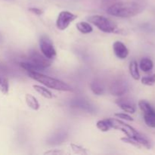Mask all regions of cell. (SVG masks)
Wrapping results in <instances>:
<instances>
[{
    "label": "cell",
    "mask_w": 155,
    "mask_h": 155,
    "mask_svg": "<svg viewBox=\"0 0 155 155\" xmlns=\"http://www.w3.org/2000/svg\"><path fill=\"white\" fill-rule=\"evenodd\" d=\"M130 73L135 80H139L140 79V74H139V68H138V63L136 61H133L130 64Z\"/></svg>",
    "instance_id": "obj_19"
},
{
    "label": "cell",
    "mask_w": 155,
    "mask_h": 155,
    "mask_svg": "<svg viewBox=\"0 0 155 155\" xmlns=\"http://www.w3.org/2000/svg\"><path fill=\"white\" fill-rule=\"evenodd\" d=\"M29 11L36 15H41L43 13V11L40 8H29Z\"/></svg>",
    "instance_id": "obj_25"
},
{
    "label": "cell",
    "mask_w": 155,
    "mask_h": 155,
    "mask_svg": "<svg viewBox=\"0 0 155 155\" xmlns=\"http://www.w3.org/2000/svg\"><path fill=\"white\" fill-rule=\"evenodd\" d=\"M25 101L26 103H27V106L30 107V108L33 109L34 110H37L39 109V104L38 102L37 99L35 98L34 96H33L30 94H27L25 95Z\"/></svg>",
    "instance_id": "obj_14"
},
{
    "label": "cell",
    "mask_w": 155,
    "mask_h": 155,
    "mask_svg": "<svg viewBox=\"0 0 155 155\" xmlns=\"http://www.w3.org/2000/svg\"><path fill=\"white\" fill-rule=\"evenodd\" d=\"M71 148H73V150H74V151L76 153V154H87V152L86 151V149H85V148H83V147L80 146V145L72 144V145H71Z\"/></svg>",
    "instance_id": "obj_23"
},
{
    "label": "cell",
    "mask_w": 155,
    "mask_h": 155,
    "mask_svg": "<svg viewBox=\"0 0 155 155\" xmlns=\"http://www.w3.org/2000/svg\"><path fill=\"white\" fill-rule=\"evenodd\" d=\"M96 127L101 132H107L110 130V129H111L107 119L98 120L96 124Z\"/></svg>",
    "instance_id": "obj_20"
},
{
    "label": "cell",
    "mask_w": 155,
    "mask_h": 155,
    "mask_svg": "<svg viewBox=\"0 0 155 155\" xmlns=\"http://www.w3.org/2000/svg\"><path fill=\"white\" fill-rule=\"evenodd\" d=\"M114 116L118 117L119 119L125 120L127 121H133V118L126 113H116L114 114Z\"/></svg>",
    "instance_id": "obj_24"
},
{
    "label": "cell",
    "mask_w": 155,
    "mask_h": 155,
    "mask_svg": "<svg viewBox=\"0 0 155 155\" xmlns=\"http://www.w3.org/2000/svg\"><path fill=\"white\" fill-rule=\"evenodd\" d=\"M113 50L115 55L120 59L127 58L129 55V49L122 42L117 41L113 44Z\"/></svg>",
    "instance_id": "obj_11"
},
{
    "label": "cell",
    "mask_w": 155,
    "mask_h": 155,
    "mask_svg": "<svg viewBox=\"0 0 155 155\" xmlns=\"http://www.w3.org/2000/svg\"><path fill=\"white\" fill-rule=\"evenodd\" d=\"M141 81H142V84L145 85V86H154L155 84V74L143 77Z\"/></svg>",
    "instance_id": "obj_21"
},
{
    "label": "cell",
    "mask_w": 155,
    "mask_h": 155,
    "mask_svg": "<svg viewBox=\"0 0 155 155\" xmlns=\"http://www.w3.org/2000/svg\"><path fill=\"white\" fill-rule=\"evenodd\" d=\"M29 61L31 63L34 64L36 66L45 69L51 66V61L50 59L47 58L43 54H41L36 50H32L29 53Z\"/></svg>",
    "instance_id": "obj_8"
},
{
    "label": "cell",
    "mask_w": 155,
    "mask_h": 155,
    "mask_svg": "<svg viewBox=\"0 0 155 155\" xmlns=\"http://www.w3.org/2000/svg\"><path fill=\"white\" fill-rule=\"evenodd\" d=\"M39 47L42 54L47 58L52 60L55 58L57 55V52L54 48L53 42L50 39V38L47 36H42L39 39Z\"/></svg>",
    "instance_id": "obj_6"
},
{
    "label": "cell",
    "mask_w": 155,
    "mask_h": 155,
    "mask_svg": "<svg viewBox=\"0 0 155 155\" xmlns=\"http://www.w3.org/2000/svg\"><path fill=\"white\" fill-rule=\"evenodd\" d=\"M91 90L95 95H101L104 93V86L103 83L98 80H95L90 84Z\"/></svg>",
    "instance_id": "obj_12"
},
{
    "label": "cell",
    "mask_w": 155,
    "mask_h": 155,
    "mask_svg": "<svg viewBox=\"0 0 155 155\" xmlns=\"http://www.w3.org/2000/svg\"><path fill=\"white\" fill-rule=\"evenodd\" d=\"M139 68L143 72H149L154 68V63L148 58H144L141 60Z\"/></svg>",
    "instance_id": "obj_15"
},
{
    "label": "cell",
    "mask_w": 155,
    "mask_h": 155,
    "mask_svg": "<svg viewBox=\"0 0 155 155\" xmlns=\"http://www.w3.org/2000/svg\"><path fill=\"white\" fill-rule=\"evenodd\" d=\"M116 104L122 109L124 111L130 114H134L136 112V105L132 100L128 98H121L116 101Z\"/></svg>",
    "instance_id": "obj_10"
},
{
    "label": "cell",
    "mask_w": 155,
    "mask_h": 155,
    "mask_svg": "<svg viewBox=\"0 0 155 155\" xmlns=\"http://www.w3.org/2000/svg\"><path fill=\"white\" fill-rule=\"evenodd\" d=\"M143 9V6L136 2H121L110 6L107 12L108 15L117 18H127L139 15Z\"/></svg>",
    "instance_id": "obj_1"
},
{
    "label": "cell",
    "mask_w": 155,
    "mask_h": 155,
    "mask_svg": "<svg viewBox=\"0 0 155 155\" xmlns=\"http://www.w3.org/2000/svg\"><path fill=\"white\" fill-rule=\"evenodd\" d=\"M128 83L123 79H117L113 81L110 86V92L114 96H123L128 92Z\"/></svg>",
    "instance_id": "obj_9"
},
{
    "label": "cell",
    "mask_w": 155,
    "mask_h": 155,
    "mask_svg": "<svg viewBox=\"0 0 155 155\" xmlns=\"http://www.w3.org/2000/svg\"><path fill=\"white\" fill-rule=\"evenodd\" d=\"M139 107L144 115V120L146 125L151 128H155V110L145 100L139 101Z\"/></svg>",
    "instance_id": "obj_5"
},
{
    "label": "cell",
    "mask_w": 155,
    "mask_h": 155,
    "mask_svg": "<svg viewBox=\"0 0 155 155\" xmlns=\"http://www.w3.org/2000/svg\"><path fill=\"white\" fill-rule=\"evenodd\" d=\"M33 87L38 93L40 94V95H42V96H43L44 98H48V99H51V98H53L52 93H51L48 89H47L46 88L43 87V86H39V85H33Z\"/></svg>",
    "instance_id": "obj_17"
},
{
    "label": "cell",
    "mask_w": 155,
    "mask_h": 155,
    "mask_svg": "<svg viewBox=\"0 0 155 155\" xmlns=\"http://www.w3.org/2000/svg\"><path fill=\"white\" fill-rule=\"evenodd\" d=\"M28 76L36 81L39 82L42 85L50 89H54L58 91H62V92H72L73 89L71 86L67 84L64 82L59 80L58 79L53 78V77H48L42 73L39 72H27Z\"/></svg>",
    "instance_id": "obj_3"
},
{
    "label": "cell",
    "mask_w": 155,
    "mask_h": 155,
    "mask_svg": "<svg viewBox=\"0 0 155 155\" xmlns=\"http://www.w3.org/2000/svg\"><path fill=\"white\" fill-rule=\"evenodd\" d=\"M21 66L23 69L25 70L27 72H30V71H33V72H39L41 73L42 71H44V69L39 68V67L36 66L34 64L31 63V62H21Z\"/></svg>",
    "instance_id": "obj_16"
},
{
    "label": "cell",
    "mask_w": 155,
    "mask_h": 155,
    "mask_svg": "<svg viewBox=\"0 0 155 155\" xmlns=\"http://www.w3.org/2000/svg\"><path fill=\"white\" fill-rule=\"evenodd\" d=\"M63 154V151H59V150H50V151L45 152V154Z\"/></svg>",
    "instance_id": "obj_26"
},
{
    "label": "cell",
    "mask_w": 155,
    "mask_h": 155,
    "mask_svg": "<svg viewBox=\"0 0 155 155\" xmlns=\"http://www.w3.org/2000/svg\"><path fill=\"white\" fill-rule=\"evenodd\" d=\"M9 90L8 80L6 76L0 71V92L4 95H7Z\"/></svg>",
    "instance_id": "obj_13"
},
{
    "label": "cell",
    "mask_w": 155,
    "mask_h": 155,
    "mask_svg": "<svg viewBox=\"0 0 155 155\" xmlns=\"http://www.w3.org/2000/svg\"><path fill=\"white\" fill-rule=\"evenodd\" d=\"M77 29L83 34H88V33H92L93 28H92V26L90 25V24L87 22H79L77 24Z\"/></svg>",
    "instance_id": "obj_18"
},
{
    "label": "cell",
    "mask_w": 155,
    "mask_h": 155,
    "mask_svg": "<svg viewBox=\"0 0 155 155\" xmlns=\"http://www.w3.org/2000/svg\"><path fill=\"white\" fill-rule=\"evenodd\" d=\"M108 121L110 127L111 129H114V130H120L122 131L127 137L131 138V139H134L135 141L138 142L139 145L142 147L147 148V149H150L151 148V145L150 141L148 140L147 138L140 133L137 131L136 129L133 128V127L130 126L129 124H127L126 123L123 122V121L117 119H113V118H108L107 119Z\"/></svg>",
    "instance_id": "obj_2"
},
{
    "label": "cell",
    "mask_w": 155,
    "mask_h": 155,
    "mask_svg": "<svg viewBox=\"0 0 155 155\" xmlns=\"http://www.w3.org/2000/svg\"><path fill=\"white\" fill-rule=\"evenodd\" d=\"M77 18L78 16L77 15H74L68 11H63L59 13L56 21V27L60 30H66L70 24L77 19Z\"/></svg>",
    "instance_id": "obj_7"
},
{
    "label": "cell",
    "mask_w": 155,
    "mask_h": 155,
    "mask_svg": "<svg viewBox=\"0 0 155 155\" xmlns=\"http://www.w3.org/2000/svg\"><path fill=\"white\" fill-rule=\"evenodd\" d=\"M121 141L122 142H124V143H127V144H130V145H133V146L136 147V148H142V146H141L140 145H139V143H138L136 141H135L134 139H131V138H129V137H124L121 139Z\"/></svg>",
    "instance_id": "obj_22"
},
{
    "label": "cell",
    "mask_w": 155,
    "mask_h": 155,
    "mask_svg": "<svg viewBox=\"0 0 155 155\" xmlns=\"http://www.w3.org/2000/svg\"><path fill=\"white\" fill-rule=\"evenodd\" d=\"M87 21L104 33H116L118 30L117 25L112 20L101 15L89 16L87 18Z\"/></svg>",
    "instance_id": "obj_4"
}]
</instances>
